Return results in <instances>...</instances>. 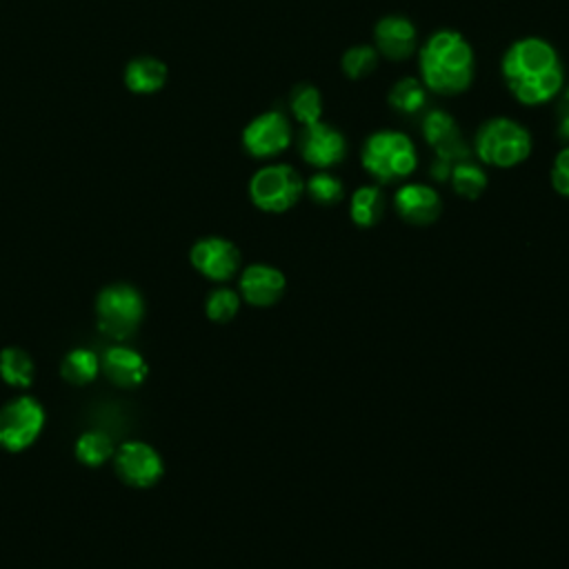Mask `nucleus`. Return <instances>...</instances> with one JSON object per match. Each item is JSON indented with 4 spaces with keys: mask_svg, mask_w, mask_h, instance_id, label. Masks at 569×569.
I'll return each mask as SVG.
<instances>
[{
    "mask_svg": "<svg viewBox=\"0 0 569 569\" xmlns=\"http://www.w3.org/2000/svg\"><path fill=\"white\" fill-rule=\"evenodd\" d=\"M502 78L511 96L529 107L553 100L562 89V64L542 38H520L502 56Z\"/></svg>",
    "mask_w": 569,
    "mask_h": 569,
    "instance_id": "f257e3e1",
    "label": "nucleus"
},
{
    "mask_svg": "<svg viewBox=\"0 0 569 569\" xmlns=\"http://www.w3.org/2000/svg\"><path fill=\"white\" fill-rule=\"evenodd\" d=\"M422 84L440 96L467 91L473 80V49L453 29L431 33L418 53Z\"/></svg>",
    "mask_w": 569,
    "mask_h": 569,
    "instance_id": "f03ea898",
    "label": "nucleus"
},
{
    "mask_svg": "<svg viewBox=\"0 0 569 569\" xmlns=\"http://www.w3.org/2000/svg\"><path fill=\"white\" fill-rule=\"evenodd\" d=\"M418 151L411 138L402 131L382 129L367 138L362 147V167L378 182H393L413 173Z\"/></svg>",
    "mask_w": 569,
    "mask_h": 569,
    "instance_id": "7ed1b4c3",
    "label": "nucleus"
},
{
    "mask_svg": "<svg viewBox=\"0 0 569 569\" xmlns=\"http://www.w3.org/2000/svg\"><path fill=\"white\" fill-rule=\"evenodd\" d=\"M473 151L482 162L509 169L529 158L531 136L511 118H491L478 127Z\"/></svg>",
    "mask_w": 569,
    "mask_h": 569,
    "instance_id": "20e7f679",
    "label": "nucleus"
},
{
    "mask_svg": "<svg viewBox=\"0 0 569 569\" xmlns=\"http://www.w3.org/2000/svg\"><path fill=\"white\" fill-rule=\"evenodd\" d=\"M144 316V300L131 284L118 282L100 291L96 300V318L102 333L111 338H129Z\"/></svg>",
    "mask_w": 569,
    "mask_h": 569,
    "instance_id": "39448f33",
    "label": "nucleus"
},
{
    "mask_svg": "<svg viewBox=\"0 0 569 569\" xmlns=\"http://www.w3.org/2000/svg\"><path fill=\"white\" fill-rule=\"evenodd\" d=\"M305 191L300 173L291 164H267L251 176L249 198L251 202L269 213H282L291 209Z\"/></svg>",
    "mask_w": 569,
    "mask_h": 569,
    "instance_id": "423d86ee",
    "label": "nucleus"
},
{
    "mask_svg": "<svg viewBox=\"0 0 569 569\" xmlns=\"http://www.w3.org/2000/svg\"><path fill=\"white\" fill-rule=\"evenodd\" d=\"M44 427V409L36 398H13L0 409V447L7 451L27 449Z\"/></svg>",
    "mask_w": 569,
    "mask_h": 569,
    "instance_id": "0eeeda50",
    "label": "nucleus"
},
{
    "mask_svg": "<svg viewBox=\"0 0 569 569\" xmlns=\"http://www.w3.org/2000/svg\"><path fill=\"white\" fill-rule=\"evenodd\" d=\"M291 142V124L282 111H264L242 129V147L253 158H273Z\"/></svg>",
    "mask_w": 569,
    "mask_h": 569,
    "instance_id": "6e6552de",
    "label": "nucleus"
},
{
    "mask_svg": "<svg viewBox=\"0 0 569 569\" xmlns=\"http://www.w3.org/2000/svg\"><path fill=\"white\" fill-rule=\"evenodd\" d=\"M298 151L302 160L309 162L311 167L329 169L345 160L347 140L336 127L318 120L311 124H302V131L298 138Z\"/></svg>",
    "mask_w": 569,
    "mask_h": 569,
    "instance_id": "1a4fd4ad",
    "label": "nucleus"
},
{
    "mask_svg": "<svg viewBox=\"0 0 569 569\" xmlns=\"http://www.w3.org/2000/svg\"><path fill=\"white\" fill-rule=\"evenodd\" d=\"M116 471L127 485L147 489L160 480L162 458L151 445L129 440L116 451Z\"/></svg>",
    "mask_w": 569,
    "mask_h": 569,
    "instance_id": "9d476101",
    "label": "nucleus"
},
{
    "mask_svg": "<svg viewBox=\"0 0 569 569\" xmlns=\"http://www.w3.org/2000/svg\"><path fill=\"white\" fill-rule=\"evenodd\" d=\"M422 136L429 147L436 151V158H442L451 164L462 162L471 156L469 144L465 142L456 120L440 109H433L422 120Z\"/></svg>",
    "mask_w": 569,
    "mask_h": 569,
    "instance_id": "9b49d317",
    "label": "nucleus"
},
{
    "mask_svg": "<svg viewBox=\"0 0 569 569\" xmlns=\"http://www.w3.org/2000/svg\"><path fill=\"white\" fill-rule=\"evenodd\" d=\"M191 264L211 280H229L240 267V251L233 242L211 236L191 247Z\"/></svg>",
    "mask_w": 569,
    "mask_h": 569,
    "instance_id": "f8f14e48",
    "label": "nucleus"
},
{
    "mask_svg": "<svg viewBox=\"0 0 569 569\" xmlns=\"http://www.w3.org/2000/svg\"><path fill=\"white\" fill-rule=\"evenodd\" d=\"M376 51L389 60H405L418 47L416 24L405 16H385L373 27Z\"/></svg>",
    "mask_w": 569,
    "mask_h": 569,
    "instance_id": "ddd939ff",
    "label": "nucleus"
},
{
    "mask_svg": "<svg viewBox=\"0 0 569 569\" xmlns=\"http://www.w3.org/2000/svg\"><path fill=\"white\" fill-rule=\"evenodd\" d=\"M396 211L400 213L402 220L411 222V224H431L433 220H438L442 202L440 196L436 193V189L427 187V184H418V182H409L402 184L396 191Z\"/></svg>",
    "mask_w": 569,
    "mask_h": 569,
    "instance_id": "4468645a",
    "label": "nucleus"
},
{
    "mask_svg": "<svg viewBox=\"0 0 569 569\" xmlns=\"http://www.w3.org/2000/svg\"><path fill=\"white\" fill-rule=\"evenodd\" d=\"M284 276L269 264H251L240 276V293L249 305L269 307L284 293Z\"/></svg>",
    "mask_w": 569,
    "mask_h": 569,
    "instance_id": "2eb2a0df",
    "label": "nucleus"
},
{
    "mask_svg": "<svg viewBox=\"0 0 569 569\" xmlns=\"http://www.w3.org/2000/svg\"><path fill=\"white\" fill-rule=\"evenodd\" d=\"M104 376L118 387H138L147 378L144 358L131 347H109L100 362Z\"/></svg>",
    "mask_w": 569,
    "mask_h": 569,
    "instance_id": "dca6fc26",
    "label": "nucleus"
},
{
    "mask_svg": "<svg viewBox=\"0 0 569 569\" xmlns=\"http://www.w3.org/2000/svg\"><path fill=\"white\" fill-rule=\"evenodd\" d=\"M167 80V67L158 58L140 56L127 64L124 82L136 93H153L162 89Z\"/></svg>",
    "mask_w": 569,
    "mask_h": 569,
    "instance_id": "f3484780",
    "label": "nucleus"
},
{
    "mask_svg": "<svg viewBox=\"0 0 569 569\" xmlns=\"http://www.w3.org/2000/svg\"><path fill=\"white\" fill-rule=\"evenodd\" d=\"M351 220L358 227H373L380 222V218L385 216V196L378 187H360L353 191L351 196Z\"/></svg>",
    "mask_w": 569,
    "mask_h": 569,
    "instance_id": "a211bd4d",
    "label": "nucleus"
},
{
    "mask_svg": "<svg viewBox=\"0 0 569 569\" xmlns=\"http://www.w3.org/2000/svg\"><path fill=\"white\" fill-rule=\"evenodd\" d=\"M0 376L13 387H29L36 376V365L24 349L4 347L0 351Z\"/></svg>",
    "mask_w": 569,
    "mask_h": 569,
    "instance_id": "6ab92c4d",
    "label": "nucleus"
},
{
    "mask_svg": "<svg viewBox=\"0 0 569 569\" xmlns=\"http://www.w3.org/2000/svg\"><path fill=\"white\" fill-rule=\"evenodd\" d=\"M62 378L71 385H87L91 382L100 371V360L91 349L78 347L69 351L60 365Z\"/></svg>",
    "mask_w": 569,
    "mask_h": 569,
    "instance_id": "aec40b11",
    "label": "nucleus"
},
{
    "mask_svg": "<svg viewBox=\"0 0 569 569\" xmlns=\"http://www.w3.org/2000/svg\"><path fill=\"white\" fill-rule=\"evenodd\" d=\"M425 102H427L425 84L422 80H416L411 76L400 78L389 91V104L398 113H418L425 107Z\"/></svg>",
    "mask_w": 569,
    "mask_h": 569,
    "instance_id": "412c9836",
    "label": "nucleus"
},
{
    "mask_svg": "<svg viewBox=\"0 0 569 569\" xmlns=\"http://www.w3.org/2000/svg\"><path fill=\"white\" fill-rule=\"evenodd\" d=\"M449 178H451L453 191L462 198H469V200L478 198L487 187V173L476 162H471V158H467L462 162H456Z\"/></svg>",
    "mask_w": 569,
    "mask_h": 569,
    "instance_id": "4be33fe9",
    "label": "nucleus"
},
{
    "mask_svg": "<svg viewBox=\"0 0 569 569\" xmlns=\"http://www.w3.org/2000/svg\"><path fill=\"white\" fill-rule=\"evenodd\" d=\"M289 109L300 124L318 122L322 116V96L313 84H298L289 96Z\"/></svg>",
    "mask_w": 569,
    "mask_h": 569,
    "instance_id": "5701e85b",
    "label": "nucleus"
},
{
    "mask_svg": "<svg viewBox=\"0 0 569 569\" xmlns=\"http://www.w3.org/2000/svg\"><path fill=\"white\" fill-rule=\"evenodd\" d=\"M113 453V442L104 431H84L76 442V456L89 467L102 465Z\"/></svg>",
    "mask_w": 569,
    "mask_h": 569,
    "instance_id": "b1692460",
    "label": "nucleus"
},
{
    "mask_svg": "<svg viewBox=\"0 0 569 569\" xmlns=\"http://www.w3.org/2000/svg\"><path fill=\"white\" fill-rule=\"evenodd\" d=\"M378 51L376 47H369V44H356V47H349L345 53H342V60H340V67H342V73L351 80H360V78H367L376 67H378Z\"/></svg>",
    "mask_w": 569,
    "mask_h": 569,
    "instance_id": "393cba45",
    "label": "nucleus"
},
{
    "mask_svg": "<svg viewBox=\"0 0 569 569\" xmlns=\"http://www.w3.org/2000/svg\"><path fill=\"white\" fill-rule=\"evenodd\" d=\"M305 189H307L309 198H311L313 202L322 204V207H331V204L340 202L342 196H345L342 182H340L336 176L325 173V171L311 176L309 182L305 184Z\"/></svg>",
    "mask_w": 569,
    "mask_h": 569,
    "instance_id": "a878e982",
    "label": "nucleus"
},
{
    "mask_svg": "<svg viewBox=\"0 0 569 569\" xmlns=\"http://www.w3.org/2000/svg\"><path fill=\"white\" fill-rule=\"evenodd\" d=\"M204 309L213 322H229L240 309V298L231 289H216L209 293Z\"/></svg>",
    "mask_w": 569,
    "mask_h": 569,
    "instance_id": "bb28decb",
    "label": "nucleus"
},
{
    "mask_svg": "<svg viewBox=\"0 0 569 569\" xmlns=\"http://www.w3.org/2000/svg\"><path fill=\"white\" fill-rule=\"evenodd\" d=\"M551 187L556 193L569 198V144L562 147L551 164Z\"/></svg>",
    "mask_w": 569,
    "mask_h": 569,
    "instance_id": "cd10ccee",
    "label": "nucleus"
},
{
    "mask_svg": "<svg viewBox=\"0 0 569 569\" xmlns=\"http://www.w3.org/2000/svg\"><path fill=\"white\" fill-rule=\"evenodd\" d=\"M558 131L562 138L569 140V89L562 93L560 98V107H558Z\"/></svg>",
    "mask_w": 569,
    "mask_h": 569,
    "instance_id": "c85d7f7f",
    "label": "nucleus"
}]
</instances>
